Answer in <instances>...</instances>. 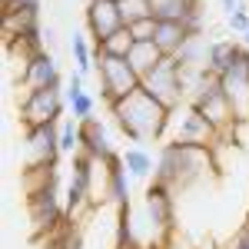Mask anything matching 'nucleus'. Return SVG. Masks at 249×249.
<instances>
[{
    "mask_svg": "<svg viewBox=\"0 0 249 249\" xmlns=\"http://www.w3.org/2000/svg\"><path fill=\"white\" fill-rule=\"evenodd\" d=\"M130 34H133L136 43H153V37H156V20L150 17V20H143V23H133V27H130Z\"/></svg>",
    "mask_w": 249,
    "mask_h": 249,
    "instance_id": "27",
    "label": "nucleus"
},
{
    "mask_svg": "<svg viewBox=\"0 0 249 249\" xmlns=\"http://www.w3.org/2000/svg\"><path fill=\"white\" fill-rule=\"evenodd\" d=\"M60 153L63 156L80 153V120H63L60 123Z\"/></svg>",
    "mask_w": 249,
    "mask_h": 249,
    "instance_id": "25",
    "label": "nucleus"
},
{
    "mask_svg": "<svg viewBox=\"0 0 249 249\" xmlns=\"http://www.w3.org/2000/svg\"><path fill=\"white\" fill-rule=\"evenodd\" d=\"M160 249H196V246H193V243H190V236H186V232L173 230L170 236H166V239L160 243Z\"/></svg>",
    "mask_w": 249,
    "mask_h": 249,
    "instance_id": "29",
    "label": "nucleus"
},
{
    "mask_svg": "<svg viewBox=\"0 0 249 249\" xmlns=\"http://www.w3.org/2000/svg\"><path fill=\"white\" fill-rule=\"evenodd\" d=\"M67 107V96L63 90H27V96L20 100V123L23 130L30 126H43V123H60Z\"/></svg>",
    "mask_w": 249,
    "mask_h": 249,
    "instance_id": "8",
    "label": "nucleus"
},
{
    "mask_svg": "<svg viewBox=\"0 0 249 249\" xmlns=\"http://www.w3.org/2000/svg\"><path fill=\"white\" fill-rule=\"evenodd\" d=\"M120 14H123L126 27L143 23V20L153 17V0H120Z\"/></svg>",
    "mask_w": 249,
    "mask_h": 249,
    "instance_id": "24",
    "label": "nucleus"
},
{
    "mask_svg": "<svg viewBox=\"0 0 249 249\" xmlns=\"http://www.w3.org/2000/svg\"><path fill=\"white\" fill-rule=\"evenodd\" d=\"M116 3H120V0H116Z\"/></svg>",
    "mask_w": 249,
    "mask_h": 249,
    "instance_id": "36",
    "label": "nucleus"
},
{
    "mask_svg": "<svg viewBox=\"0 0 249 249\" xmlns=\"http://www.w3.org/2000/svg\"><path fill=\"white\" fill-rule=\"evenodd\" d=\"M80 93H87V83H83V73L73 70V73L67 77V90H63V96H67V100H73V96H80Z\"/></svg>",
    "mask_w": 249,
    "mask_h": 249,
    "instance_id": "30",
    "label": "nucleus"
},
{
    "mask_svg": "<svg viewBox=\"0 0 249 249\" xmlns=\"http://www.w3.org/2000/svg\"><path fill=\"white\" fill-rule=\"evenodd\" d=\"M150 249H160V243H153V246H150Z\"/></svg>",
    "mask_w": 249,
    "mask_h": 249,
    "instance_id": "35",
    "label": "nucleus"
},
{
    "mask_svg": "<svg viewBox=\"0 0 249 249\" xmlns=\"http://www.w3.org/2000/svg\"><path fill=\"white\" fill-rule=\"evenodd\" d=\"M203 3L199 0H153V20H176L183 23L186 14L199 10Z\"/></svg>",
    "mask_w": 249,
    "mask_h": 249,
    "instance_id": "19",
    "label": "nucleus"
},
{
    "mask_svg": "<svg viewBox=\"0 0 249 249\" xmlns=\"http://www.w3.org/2000/svg\"><path fill=\"white\" fill-rule=\"evenodd\" d=\"M239 50H243V43H236V40H226V37L213 40L210 43V57H206V70H210L213 77H223L232 63H236Z\"/></svg>",
    "mask_w": 249,
    "mask_h": 249,
    "instance_id": "16",
    "label": "nucleus"
},
{
    "mask_svg": "<svg viewBox=\"0 0 249 249\" xmlns=\"http://www.w3.org/2000/svg\"><path fill=\"white\" fill-rule=\"evenodd\" d=\"M17 87H27V90H57V87H63V77H60V67L53 60V53L40 50L34 60H27L20 67Z\"/></svg>",
    "mask_w": 249,
    "mask_h": 249,
    "instance_id": "11",
    "label": "nucleus"
},
{
    "mask_svg": "<svg viewBox=\"0 0 249 249\" xmlns=\"http://www.w3.org/2000/svg\"><path fill=\"white\" fill-rule=\"evenodd\" d=\"M143 216H146V223L153 230L156 243H163L176 230V196H173L170 186H163L156 179L146 186V193H143Z\"/></svg>",
    "mask_w": 249,
    "mask_h": 249,
    "instance_id": "6",
    "label": "nucleus"
},
{
    "mask_svg": "<svg viewBox=\"0 0 249 249\" xmlns=\"http://www.w3.org/2000/svg\"><path fill=\"white\" fill-rule=\"evenodd\" d=\"M133 34H130V27H123V30H116L110 40H103L96 50L100 53H110V57H130V50H133Z\"/></svg>",
    "mask_w": 249,
    "mask_h": 249,
    "instance_id": "23",
    "label": "nucleus"
},
{
    "mask_svg": "<svg viewBox=\"0 0 249 249\" xmlns=\"http://www.w3.org/2000/svg\"><path fill=\"white\" fill-rule=\"evenodd\" d=\"M130 183H133V176L126 173L123 160H113V163L103 166V196H107V203H113L116 210L130 206Z\"/></svg>",
    "mask_w": 249,
    "mask_h": 249,
    "instance_id": "14",
    "label": "nucleus"
},
{
    "mask_svg": "<svg viewBox=\"0 0 249 249\" xmlns=\"http://www.w3.org/2000/svg\"><path fill=\"white\" fill-rule=\"evenodd\" d=\"M70 53H73V63H77V70L87 77L90 70H96V50L87 43V34H73L70 37Z\"/></svg>",
    "mask_w": 249,
    "mask_h": 249,
    "instance_id": "21",
    "label": "nucleus"
},
{
    "mask_svg": "<svg viewBox=\"0 0 249 249\" xmlns=\"http://www.w3.org/2000/svg\"><path fill=\"white\" fill-rule=\"evenodd\" d=\"M226 249H249V219L236 230V236L230 239V246H226Z\"/></svg>",
    "mask_w": 249,
    "mask_h": 249,
    "instance_id": "31",
    "label": "nucleus"
},
{
    "mask_svg": "<svg viewBox=\"0 0 249 249\" xmlns=\"http://www.w3.org/2000/svg\"><path fill=\"white\" fill-rule=\"evenodd\" d=\"M206 170H213L210 160V146L206 143H183V140H170L160 156H156V170L153 179L170 186L173 193L193 186Z\"/></svg>",
    "mask_w": 249,
    "mask_h": 249,
    "instance_id": "2",
    "label": "nucleus"
},
{
    "mask_svg": "<svg viewBox=\"0 0 249 249\" xmlns=\"http://www.w3.org/2000/svg\"><path fill=\"white\" fill-rule=\"evenodd\" d=\"M243 47H246V50H249V30H246V34H243Z\"/></svg>",
    "mask_w": 249,
    "mask_h": 249,
    "instance_id": "34",
    "label": "nucleus"
},
{
    "mask_svg": "<svg viewBox=\"0 0 249 249\" xmlns=\"http://www.w3.org/2000/svg\"><path fill=\"white\" fill-rule=\"evenodd\" d=\"M219 87L226 93V103L232 110V123H249V50L243 47L230 70L219 77Z\"/></svg>",
    "mask_w": 249,
    "mask_h": 249,
    "instance_id": "7",
    "label": "nucleus"
},
{
    "mask_svg": "<svg viewBox=\"0 0 249 249\" xmlns=\"http://www.w3.org/2000/svg\"><path fill=\"white\" fill-rule=\"evenodd\" d=\"M120 160H123V166H126V173L133 176L136 183H146V179H150V173L156 170L153 156L146 153V146H140V143H133V146H126V150L120 153Z\"/></svg>",
    "mask_w": 249,
    "mask_h": 249,
    "instance_id": "17",
    "label": "nucleus"
},
{
    "mask_svg": "<svg viewBox=\"0 0 249 249\" xmlns=\"http://www.w3.org/2000/svg\"><path fill=\"white\" fill-rule=\"evenodd\" d=\"M63 123V120H60ZM60 123H43V126H30L23 130V143L30 153V166H47V163H60Z\"/></svg>",
    "mask_w": 249,
    "mask_h": 249,
    "instance_id": "10",
    "label": "nucleus"
},
{
    "mask_svg": "<svg viewBox=\"0 0 249 249\" xmlns=\"http://www.w3.org/2000/svg\"><path fill=\"white\" fill-rule=\"evenodd\" d=\"M126 60L133 63V70L140 73V77H146L156 63L163 60V53L156 50V43H133V50H130V57H126Z\"/></svg>",
    "mask_w": 249,
    "mask_h": 249,
    "instance_id": "20",
    "label": "nucleus"
},
{
    "mask_svg": "<svg viewBox=\"0 0 249 249\" xmlns=\"http://www.w3.org/2000/svg\"><path fill=\"white\" fill-rule=\"evenodd\" d=\"M143 90L153 96V100H160V103L173 113V110L186 100V90H183V67H179V60H176V57H163L153 70L143 77Z\"/></svg>",
    "mask_w": 249,
    "mask_h": 249,
    "instance_id": "4",
    "label": "nucleus"
},
{
    "mask_svg": "<svg viewBox=\"0 0 249 249\" xmlns=\"http://www.w3.org/2000/svg\"><path fill=\"white\" fill-rule=\"evenodd\" d=\"M93 63H96V77H100V96H103L107 110H113L120 100L133 96L143 87V77L133 70V63L126 57H110V53H100L96 50Z\"/></svg>",
    "mask_w": 249,
    "mask_h": 249,
    "instance_id": "3",
    "label": "nucleus"
},
{
    "mask_svg": "<svg viewBox=\"0 0 249 249\" xmlns=\"http://www.w3.org/2000/svg\"><path fill=\"white\" fill-rule=\"evenodd\" d=\"M83 20H87L90 37H93V47H100L103 40H110L116 30H123V27H126L116 0H87Z\"/></svg>",
    "mask_w": 249,
    "mask_h": 249,
    "instance_id": "9",
    "label": "nucleus"
},
{
    "mask_svg": "<svg viewBox=\"0 0 249 249\" xmlns=\"http://www.w3.org/2000/svg\"><path fill=\"white\" fill-rule=\"evenodd\" d=\"M110 113H113L120 133L126 136V140H133V143H140V146L150 143V140H163L166 130H170V120H173L170 110L160 100H153L143 87L133 96L120 100Z\"/></svg>",
    "mask_w": 249,
    "mask_h": 249,
    "instance_id": "1",
    "label": "nucleus"
},
{
    "mask_svg": "<svg viewBox=\"0 0 249 249\" xmlns=\"http://www.w3.org/2000/svg\"><path fill=\"white\" fill-rule=\"evenodd\" d=\"M190 37H193V34L183 27V23H176V20H156L153 43H156V50H160L163 57H176V53H179V47H183Z\"/></svg>",
    "mask_w": 249,
    "mask_h": 249,
    "instance_id": "15",
    "label": "nucleus"
},
{
    "mask_svg": "<svg viewBox=\"0 0 249 249\" xmlns=\"http://www.w3.org/2000/svg\"><path fill=\"white\" fill-rule=\"evenodd\" d=\"M67 107H70V113H73V120H90L96 110V96L87 90V93L73 96V100H67Z\"/></svg>",
    "mask_w": 249,
    "mask_h": 249,
    "instance_id": "26",
    "label": "nucleus"
},
{
    "mask_svg": "<svg viewBox=\"0 0 249 249\" xmlns=\"http://www.w3.org/2000/svg\"><path fill=\"white\" fill-rule=\"evenodd\" d=\"M136 236H133V213L130 206L116 210V239H113V249H133Z\"/></svg>",
    "mask_w": 249,
    "mask_h": 249,
    "instance_id": "22",
    "label": "nucleus"
},
{
    "mask_svg": "<svg viewBox=\"0 0 249 249\" xmlns=\"http://www.w3.org/2000/svg\"><path fill=\"white\" fill-rule=\"evenodd\" d=\"M219 3H223V10H226V17H230V14H236V10L243 7V0H219Z\"/></svg>",
    "mask_w": 249,
    "mask_h": 249,
    "instance_id": "33",
    "label": "nucleus"
},
{
    "mask_svg": "<svg viewBox=\"0 0 249 249\" xmlns=\"http://www.w3.org/2000/svg\"><path fill=\"white\" fill-rule=\"evenodd\" d=\"M216 136H219V130L213 126L210 116L199 113L196 107L186 103V116L176 123V136H173V140H183V143H206V146H210Z\"/></svg>",
    "mask_w": 249,
    "mask_h": 249,
    "instance_id": "13",
    "label": "nucleus"
},
{
    "mask_svg": "<svg viewBox=\"0 0 249 249\" xmlns=\"http://www.w3.org/2000/svg\"><path fill=\"white\" fill-rule=\"evenodd\" d=\"M80 150H83L87 156H93L100 166L120 160V153L113 150V143H110V136H107V126H103L96 116L80 120Z\"/></svg>",
    "mask_w": 249,
    "mask_h": 249,
    "instance_id": "12",
    "label": "nucleus"
},
{
    "mask_svg": "<svg viewBox=\"0 0 249 249\" xmlns=\"http://www.w3.org/2000/svg\"><path fill=\"white\" fill-rule=\"evenodd\" d=\"M96 170H100V163H96L93 156H87L83 150L73 153V176H70V183H67V196H63V206H67V219H70V223L80 216V210L93 206Z\"/></svg>",
    "mask_w": 249,
    "mask_h": 249,
    "instance_id": "5",
    "label": "nucleus"
},
{
    "mask_svg": "<svg viewBox=\"0 0 249 249\" xmlns=\"http://www.w3.org/2000/svg\"><path fill=\"white\" fill-rule=\"evenodd\" d=\"M226 27H230L232 34H239V37L249 30V10H246V3H243L236 14H230V17H226Z\"/></svg>",
    "mask_w": 249,
    "mask_h": 249,
    "instance_id": "28",
    "label": "nucleus"
},
{
    "mask_svg": "<svg viewBox=\"0 0 249 249\" xmlns=\"http://www.w3.org/2000/svg\"><path fill=\"white\" fill-rule=\"evenodd\" d=\"M30 3H40V0H3V14L7 10H17V7H30Z\"/></svg>",
    "mask_w": 249,
    "mask_h": 249,
    "instance_id": "32",
    "label": "nucleus"
},
{
    "mask_svg": "<svg viewBox=\"0 0 249 249\" xmlns=\"http://www.w3.org/2000/svg\"><path fill=\"white\" fill-rule=\"evenodd\" d=\"M210 43L213 40H206L203 34H193L183 47H179V53H176V60H179V67H206V57H210Z\"/></svg>",
    "mask_w": 249,
    "mask_h": 249,
    "instance_id": "18",
    "label": "nucleus"
}]
</instances>
